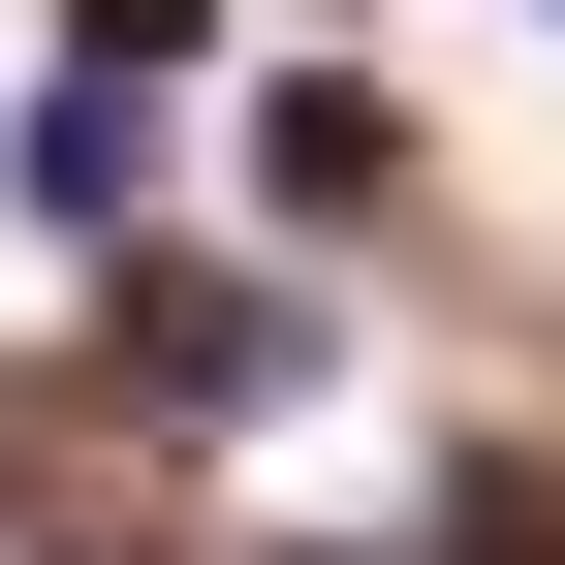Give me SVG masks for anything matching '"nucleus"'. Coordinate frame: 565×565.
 <instances>
[{
	"label": "nucleus",
	"mask_w": 565,
	"mask_h": 565,
	"mask_svg": "<svg viewBox=\"0 0 565 565\" xmlns=\"http://www.w3.org/2000/svg\"><path fill=\"white\" fill-rule=\"evenodd\" d=\"M126 377H158V408H282V377H315V315H282V282H189V252H126Z\"/></svg>",
	"instance_id": "nucleus-1"
},
{
	"label": "nucleus",
	"mask_w": 565,
	"mask_h": 565,
	"mask_svg": "<svg viewBox=\"0 0 565 565\" xmlns=\"http://www.w3.org/2000/svg\"><path fill=\"white\" fill-rule=\"evenodd\" d=\"M440 565H565V471H503V440H471V471H440Z\"/></svg>",
	"instance_id": "nucleus-2"
},
{
	"label": "nucleus",
	"mask_w": 565,
	"mask_h": 565,
	"mask_svg": "<svg viewBox=\"0 0 565 565\" xmlns=\"http://www.w3.org/2000/svg\"><path fill=\"white\" fill-rule=\"evenodd\" d=\"M63 32H95V63H189V32H221V0H63Z\"/></svg>",
	"instance_id": "nucleus-3"
}]
</instances>
